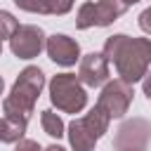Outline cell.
I'll return each mask as SVG.
<instances>
[{
    "mask_svg": "<svg viewBox=\"0 0 151 151\" xmlns=\"http://www.w3.org/2000/svg\"><path fill=\"white\" fill-rule=\"evenodd\" d=\"M101 54L106 57V61L116 66L118 78L127 85L139 83L151 68V40L149 38H132L125 33H116L106 38Z\"/></svg>",
    "mask_w": 151,
    "mask_h": 151,
    "instance_id": "1",
    "label": "cell"
},
{
    "mask_svg": "<svg viewBox=\"0 0 151 151\" xmlns=\"http://www.w3.org/2000/svg\"><path fill=\"white\" fill-rule=\"evenodd\" d=\"M42 87H45V73H42V68L26 66L17 76L9 94L2 99V113L7 118H17V120L28 123V118H31V113L35 109V101H38Z\"/></svg>",
    "mask_w": 151,
    "mask_h": 151,
    "instance_id": "2",
    "label": "cell"
},
{
    "mask_svg": "<svg viewBox=\"0 0 151 151\" xmlns=\"http://www.w3.org/2000/svg\"><path fill=\"white\" fill-rule=\"evenodd\" d=\"M50 101L61 113H80L87 106L85 85L78 80L76 73H57L50 80Z\"/></svg>",
    "mask_w": 151,
    "mask_h": 151,
    "instance_id": "3",
    "label": "cell"
},
{
    "mask_svg": "<svg viewBox=\"0 0 151 151\" xmlns=\"http://www.w3.org/2000/svg\"><path fill=\"white\" fill-rule=\"evenodd\" d=\"M127 12L125 2L123 0H87L78 7V14H76V28L85 31V28H92V26H111L113 21H118L123 14Z\"/></svg>",
    "mask_w": 151,
    "mask_h": 151,
    "instance_id": "4",
    "label": "cell"
},
{
    "mask_svg": "<svg viewBox=\"0 0 151 151\" xmlns=\"http://www.w3.org/2000/svg\"><path fill=\"white\" fill-rule=\"evenodd\" d=\"M132 85L123 83L120 78L116 80H106L101 85V94L97 99V106L104 109L109 113V118H123L127 111H130V104H132Z\"/></svg>",
    "mask_w": 151,
    "mask_h": 151,
    "instance_id": "5",
    "label": "cell"
},
{
    "mask_svg": "<svg viewBox=\"0 0 151 151\" xmlns=\"http://www.w3.org/2000/svg\"><path fill=\"white\" fill-rule=\"evenodd\" d=\"M45 31L33 24H19L14 35L9 38V50L17 59H33L45 50Z\"/></svg>",
    "mask_w": 151,
    "mask_h": 151,
    "instance_id": "6",
    "label": "cell"
},
{
    "mask_svg": "<svg viewBox=\"0 0 151 151\" xmlns=\"http://www.w3.org/2000/svg\"><path fill=\"white\" fill-rule=\"evenodd\" d=\"M149 139H151V123L144 118H132L118 127V132L113 137V149L116 151H125V149H144L146 151Z\"/></svg>",
    "mask_w": 151,
    "mask_h": 151,
    "instance_id": "7",
    "label": "cell"
},
{
    "mask_svg": "<svg viewBox=\"0 0 151 151\" xmlns=\"http://www.w3.org/2000/svg\"><path fill=\"white\" fill-rule=\"evenodd\" d=\"M45 50L47 57L59 66H76V61H80V45L64 33L50 35L45 40Z\"/></svg>",
    "mask_w": 151,
    "mask_h": 151,
    "instance_id": "8",
    "label": "cell"
},
{
    "mask_svg": "<svg viewBox=\"0 0 151 151\" xmlns=\"http://www.w3.org/2000/svg\"><path fill=\"white\" fill-rule=\"evenodd\" d=\"M78 80L87 87H101L109 80V61L101 52H90L80 59Z\"/></svg>",
    "mask_w": 151,
    "mask_h": 151,
    "instance_id": "9",
    "label": "cell"
},
{
    "mask_svg": "<svg viewBox=\"0 0 151 151\" xmlns=\"http://www.w3.org/2000/svg\"><path fill=\"white\" fill-rule=\"evenodd\" d=\"M66 134H68V144H71L73 151H94L97 139L92 137V132L85 127V123L80 118H76V120L68 123Z\"/></svg>",
    "mask_w": 151,
    "mask_h": 151,
    "instance_id": "10",
    "label": "cell"
},
{
    "mask_svg": "<svg viewBox=\"0 0 151 151\" xmlns=\"http://www.w3.org/2000/svg\"><path fill=\"white\" fill-rule=\"evenodd\" d=\"M83 123H85V127L92 132V137L94 139H99V137H104L106 132H109V123H111V118H109V113L104 111V109H99L97 104L80 118Z\"/></svg>",
    "mask_w": 151,
    "mask_h": 151,
    "instance_id": "11",
    "label": "cell"
},
{
    "mask_svg": "<svg viewBox=\"0 0 151 151\" xmlns=\"http://www.w3.org/2000/svg\"><path fill=\"white\" fill-rule=\"evenodd\" d=\"M26 127H28V123L2 116V118H0V142H5V144H17V142H21L24 134H26Z\"/></svg>",
    "mask_w": 151,
    "mask_h": 151,
    "instance_id": "12",
    "label": "cell"
},
{
    "mask_svg": "<svg viewBox=\"0 0 151 151\" xmlns=\"http://www.w3.org/2000/svg\"><path fill=\"white\" fill-rule=\"evenodd\" d=\"M40 123H42L45 134H50V137H54V139H59V137L66 134V125H64V120H61L59 113H54L52 109L40 111Z\"/></svg>",
    "mask_w": 151,
    "mask_h": 151,
    "instance_id": "13",
    "label": "cell"
},
{
    "mask_svg": "<svg viewBox=\"0 0 151 151\" xmlns=\"http://www.w3.org/2000/svg\"><path fill=\"white\" fill-rule=\"evenodd\" d=\"M17 28H19V21L14 19V14L7 12V9H0V42L9 40Z\"/></svg>",
    "mask_w": 151,
    "mask_h": 151,
    "instance_id": "14",
    "label": "cell"
},
{
    "mask_svg": "<svg viewBox=\"0 0 151 151\" xmlns=\"http://www.w3.org/2000/svg\"><path fill=\"white\" fill-rule=\"evenodd\" d=\"M14 5L31 14H47V0H14Z\"/></svg>",
    "mask_w": 151,
    "mask_h": 151,
    "instance_id": "15",
    "label": "cell"
},
{
    "mask_svg": "<svg viewBox=\"0 0 151 151\" xmlns=\"http://www.w3.org/2000/svg\"><path fill=\"white\" fill-rule=\"evenodd\" d=\"M73 2L76 0H47V14L52 17H64L73 9Z\"/></svg>",
    "mask_w": 151,
    "mask_h": 151,
    "instance_id": "16",
    "label": "cell"
},
{
    "mask_svg": "<svg viewBox=\"0 0 151 151\" xmlns=\"http://www.w3.org/2000/svg\"><path fill=\"white\" fill-rule=\"evenodd\" d=\"M14 151H42V146L35 139H21V142H17Z\"/></svg>",
    "mask_w": 151,
    "mask_h": 151,
    "instance_id": "17",
    "label": "cell"
},
{
    "mask_svg": "<svg viewBox=\"0 0 151 151\" xmlns=\"http://www.w3.org/2000/svg\"><path fill=\"white\" fill-rule=\"evenodd\" d=\"M139 28H142L144 33H149V35H151V5L139 14Z\"/></svg>",
    "mask_w": 151,
    "mask_h": 151,
    "instance_id": "18",
    "label": "cell"
},
{
    "mask_svg": "<svg viewBox=\"0 0 151 151\" xmlns=\"http://www.w3.org/2000/svg\"><path fill=\"white\" fill-rule=\"evenodd\" d=\"M142 90H144L146 99L151 101V68H149V71H146V76L142 78Z\"/></svg>",
    "mask_w": 151,
    "mask_h": 151,
    "instance_id": "19",
    "label": "cell"
},
{
    "mask_svg": "<svg viewBox=\"0 0 151 151\" xmlns=\"http://www.w3.org/2000/svg\"><path fill=\"white\" fill-rule=\"evenodd\" d=\"M42 151H66L64 146H59V144H50V146H45Z\"/></svg>",
    "mask_w": 151,
    "mask_h": 151,
    "instance_id": "20",
    "label": "cell"
},
{
    "mask_svg": "<svg viewBox=\"0 0 151 151\" xmlns=\"http://www.w3.org/2000/svg\"><path fill=\"white\" fill-rule=\"evenodd\" d=\"M125 2V7H130V5H137V2H142V0H123Z\"/></svg>",
    "mask_w": 151,
    "mask_h": 151,
    "instance_id": "21",
    "label": "cell"
},
{
    "mask_svg": "<svg viewBox=\"0 0 151 151\" xmlns=\"http://www.w3.org/2000/svg\"><path fill=\"white\" fill-rule=\"evenodd\" d=\"M2 90H5V80H2V76H0V97H2Z\"/></svg>",
    "mask_w": 151,
    "mask_h": 151,
    "instance_id": "22",
    "label": "cell"
},
{
    "mask_svg": "<svg viewBox=\"0 0 151 151\" xmlns=\"http://www.w3.org/2000/svg\"><path fill=\"white\" fill-rule=\"evenodd\" d=\"M125 151H144V149H125Z\"/></svg>",
    "mask_w": 151,
    "mask_h": 151,
    "instance_id": "23",
    "label": "cell"
},
{
    "mask_svg": "<svg viewBox=\"0 0 151 151\" xmlns=\"http://www.w3.org/2000/svg\"><path fill=\"white\" fill-rule=\"evenodd\" d=\"M0 54H2V42H0Z\"/></svg>",
    "mask_w": 151,
    "mask_h": 151,
    "instance_id": "24",
    "label": "cell"
}]
</instances>
